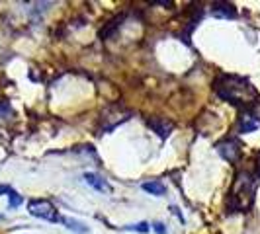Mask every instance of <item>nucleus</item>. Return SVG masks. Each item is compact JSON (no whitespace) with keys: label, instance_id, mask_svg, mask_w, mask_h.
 I'll list each match as a JSON object with an SVG mask.
<instances>
[{"label":"nucleus","instance_id":"nucleus-1","mask_svg":"<svg viewBox=\"0 0 260 234\" xmlns=\"http://www.w3.org/2000/svg\"><path fill=\"white\" fill-rule=\"evenodd\" d=\"M213 90L223 102L245 107V111H250L260 100V94L252 82L237 74H219L213 82Z\"/></svg>","mask_w":260,"mask_h":234},{"label":"nucleus","instance_id":"nucleus-2","mask_svg":"<svg viewBox=\"0 0 260 234\" xmlns=\"http://www.w3.org/2000/svg\"><path fill=\"white\" fill-rule=\"evenodd\" d=\"M256 195V180L248 172H239L227 197V209L231 213H245L252 207Z\"/></svg>","mask_w":260,"mask_h":234},{"label":"nucleus","instance_id":"nucleus-3","mask_svg":"<svg viewBox=\"0 0 260 234\" xmlns=\"http://www.w3.org/2000/svg\"><path fill=\"white\" fill-rule=\"evenodd\" d=\"M27 211L31 217L36 219H41V221H49V222H57L61 217L57 213V207L53 205L49 199H31L27 203Z\"/></svg>","mask_w":260,"mask_h":234},{"label":"nucleus","instance_id":"nucleus-4","mask_svg":"<svg viewBox=\"0 0 260 234\" xmlns=\"http://www.w3.org/2000/svg\"><path fill=\"white\" fill-rule=\"evenodd\" d=\"M131 117V111L114 105V107H108L104 113H102V121H100V133H108V131L116 129L117 125L125 123Z\"/></svg>","mask_w":260,"mask_h":234},{"label":"nucleus","instance_id":"nucleus-5","mask_svg":"<svg viewBox=\"0 0 260 234\" xmlns=\"http://www.w3.org/2000/svg\"><path fill=\"white\" fill-rule=\"evenodd\" d=\"M217 152L227 160V162H237L239 156H241V144L235 139H225L221 143H217Z\"/></svg>","mask_w":260,"mask_h":234},{"label":"nucleus","instance_id":"nucleus-6","mask_svg":"<svg viewBox=\"0 0 260 234\" xmlns=\"http://www.w3.org/2000/svg\"><path fill=\"white\" fill-rule=\"evenodd\" d=\"M147 125L155 131L160 139H167L170 133H172V129H174V123L170 119H167V117H151L147 121Z\"/></svg>","mask_w":260,"mask_h":234},{"label":"nucleus","instance_id":"nucleus-7","mask_svg":"<svg viewBox=\"0 0 260 234\" xmlns=\"http://www.w3.org/2000/svg\"><path fill=\"white\" fill-rule=\"evenodd\" d=\"M260 127V115L252 111H243V115L239 117V133H252Z\"/></svg>","mask_w":260,"mask_h":234},{"label":"nucleus","instance_id":"nucleus-8","mask_svg":"<svg viewBox=\"0 0 260 234\" xmlns=\"http://www.w3.org/2000/svg\"><path fill=\"white\" fill-rule=\"evenodd\" d=\"M84 182L88 183L90 187H94L96 191H100V193H112V185L106 182L102 176H98V174L86 172V174H84Z\"/></svg>","mask_w":260,"mask_h":234},{"label":"nucleus","instance_id":"nucleus-9","mask_svg":"<svg viewBox=\"0 0 260 234\" xmlns=\"http://www.w3.org/2000/svg\"><path fill=\"white\" fill-rule=\"evenodd\" d=\"M211 14L215 16V18H223V20H233L235 16H237V10H235L233 4H229V2H215L213 6H211Z\"/></svg>","mask_w":260,"mask_h":234},{"label":"nucleus","instance_id":"nucleus-10","mask_svg":"<svg viewBox=\"0 0 260 234\" xmlns=\"http://www.w3.org/2000/svg\"><path fill=\"white\" fill-rule=\"evenodd\" d=\"M141 187H143V191H147V193H151V195H155V197H162V195L167 193V187H165V183L158 182V180L145 182Z\"/></svg>","mask_w":260,"mask_h":234},{"label":"nucleus","instance_id":"nucleus-11","mask_svg":"<svg viewBox=\"0 0 260 234\" xmlns=\"http://www.w3.org/2000/svg\"><path fill=\"white\" fill-rule=\"evenodd\" d=\"M61 221H63V224H65L71 232H75V234H86V232H88V226H86L84 222L77 221V219L65 217V219H61Z\"/></svg>","mask_w":260,"mask_h":234},{"label":"nucleus","instance_id":"nucleus-12","mask_svg":"<svg viewBox=\"0 0 260 234\" xmlns=\"http://www.w3.org/2000/svg\"><path fill=\"white\" fill-rule=\"evenodd\" d=\"M14 115L12 107L8 102H0V121H8Z\"/></svg>","mask_w":260,"mask_h":234},{"label":"nucleus","instance_id":"nucleus-13","mask_svg":"<svg viewBox=\"0 0 260 234\" xmlns=\"http://www.w3.org/2000/svg\"><path fill=\"white\" fill-rule=\"evenodd\" d=\"M149 222H137V224H127L123 226V230H131V232H149Z\"/></svg>","mask_w":260,"mask_h":234},{"label":"nucleus","instance_id":"nucleus-14","mask_svg":"<svg viewBox=\"0 0 260 234\" xmlns=\"http://www.w3.org/2000/svg\"><path fill=\"white\" fill-rule=\"evenodd\" d=\"M8 199H10V207H20V205H22V195H18L16 193V191H10V193H8Z\"/></svg>","mask_w":260,"mask_h":234},{"label":"nucleus","instance_id":"nucleus-15","mask_svg":"<svg viewBox=\"0 0 260 234\" xmlns=\"http://www.w3.org/2000/svg\"><path fill=\"white\" fill-rule=\"evenodd\" d=\"M151 228H153L156 234H167V226H165L162 222H153V224H151Z\"/></svg>","mask_w":260,"mask_h":234},{"label":"nucleus","instance_id":"nucleus-16","mask_svg":"<svg viewBox=\"0 0 260 234\" xmlns=\"http://www.w3.org/2000/svg\"><path fill=\"white\" fill-rule=\"evenodd\" d=\"M170 211H172V213H174V215H176V217H178V221H180V222H184V217H182V213H180V211H178V207H174V205H172V207H170Z\"/></svg>","mask_w":260,"mask_h":234},{"label":"nucleus","instance_id":"nucleus-17","mask_svg":"<svg viewBox=\"0 0 260 234\" xmlns=\"http://www.w3.org/2000/svg\"><path fill=\"white\" fill-rule=\"evenodd\" d=\"M12 191V187H8V185H0V193H10Z\"/></svg>","mask_w":260,"mask_h":234},{"label":"nucleus","instance_id":"nucleus-18","mask_svg":"<svg viewBox=\"0 0 260 234\" xmlns=\"http://www.w3.org/2000/svg\"><path fill=\"white\" fill-rule=\"evenodd\" d=\"M258 174H260V154H258Z\"/></svg>","mask_w":260,"mask_h":234}]
</instances>
